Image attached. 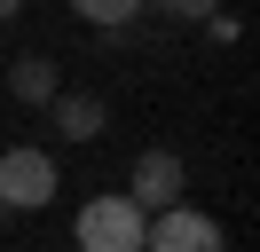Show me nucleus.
Returning <instances> with one entry per match:
<instances>
[{"label":"nucleus","mask_w":260,"mask_h":252,"mask_svg":"<svg viewBox=\"0 0 260 252\" xmlns=\"http://www.w3.org/2000/svg\"><path fill=\"white\" fill-rule=\"evenodd\" d=\"M142 229L150 220L134 213L126 189H111V197H87L79 220H71V236H79V252H142Z\"/></svg>","instance_id":"nucleus-1"},{"label":"nucleus","mask_w":260,"mask_h":252,"mask_svg":"<svg viewBox=\"0 0 260 252\" xmlns=\"http://www.w3.org/2000/svg\"><path fill=\"white\" fill-rule=\"evenodd\" d=\"M55 158L32 150V142H16V150H0V205L8 213H48L55 205Z\"/></svg>","instance_id":"nucleus-2"},{"label":"nucleus","mask_w":260,"mask_h":252,"mask_svg":"<svg viewBox=\"0 0 260 252\" xmlns=\"http://www.w3.org/2000/svg\"><path fill=\"white\" fill-rule=\"evenodd\" d=\"M221 244H229L221 220L197 213V205H166V213H150V229H142V252H221Z\"/></svg>","instance_id":"nucleus-3"},{"label":"nucleus","mask_w":260,"mask_h":252,"mask_svg":"<svg viewBox=\"0 0 260 252\" xmlns=\"http://www.w3.org/2000/svg\"><path fill=\"white\" fill-rule=\"evenodd\" d=\"M181 189H189V166H181L174 150H142L134 158V173H126V197H134V213H166V205H181Z\"/></svg>","instance_id":"nucleus-4"},{"label":"nucleus","mask_w":260,"mask_h":252,"mask_svg":"<svg viewBox=\"0 0 260 252\" xmlns=\"http://www.w3.org/2000/svg\"><path fill=\"white\" fill-rule=\"evenodd\" d=\"M48 126H55V142H103L111 103H103V94H55V103H48Z\"/></svg>","instance_id":"nucleus-5"},{"label":"nucleus","mask_w":260,"mask_h":252,"mask_svg":"<svg viewBox=\"0 0 260 252\" xmlns=\"http://www.w3.org/2000/svg\"><path fill=\"white\" fill-rule=\"evenodd\" d=\"M8 94H16L24 110H48L55 94H63V71H55V55H16V63H8Z\"/></svg>","instance_id":"nucleus-6"},{"label":"nucleus","mask_w":260,"mask_h":252,"mask_svg":"<svg viewBox=\"0 0 260 252\" xmlns=\"http://www.w3.org/2000/svg\"><path fill=\"white\" fill-rule=\"evenodd\" d=\"M142 8H150V0H71V16H79L87 32H103V40H111V32H134Z\"/></svg>","instance_id":"nucleus-7"},{"label":"nucleus","mask_w":260,"mask_h":252,"mask_svg":"<svg viewBox=\"0 0 260 252\" xmlns=\"http://www.w3.org/2000/svg\"><path fill=\"white\" fill-rule=\"evenodd\" d=\"M158 16H174V24H205V16H221V0H150Z\"/></svg>","instance_id":"nucleus-8"},{"label":"nucleus","mask_w":260,"mask_h":252,"mask_svg":"<svg viewBox=\"0 0 260 252\" xmlns=\"http://www.w3.org/2000/svg\"><path fill=\"white\" fill-rule=\"evenodd\" d=\"M16 16H24V0H0V24H16Z\"/></svg>","instance_id":"nucleus-9"},{"label":"nucleus","mask_w":260,"mask_h":252,"mask_svg":"<svg viewBox=\"0 0 260 252\" xmlns=\"http://www.w3.org/2000/svg\"><path fill=\"white\" fill-rule=\"evenodd\" d=\"M8 220H16V213H8V205H0V229H8Z\"/></svg>","instance_id":"nucleus-10"}]
</instances>
